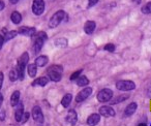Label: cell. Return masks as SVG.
Segmentation results:
<instances>
[{"instance_id":"2e32d148","label":"cell","mask_w":151,"mask_h":126,"mask_svg":"<svg viewBox=\"0 0 151 126\" xmlns=\"http://www.w3.org/2000/svg\"><path fill=\"white\" fill-rule=\"evenodd\" d=\"M23 116H24V107H23V105L20 103L18 105L17 110L15 112V119L17 122H21L22 119H23Z\"/></svg>"},{"instance_id":"e0dca14e","label":"cell","mask_w":151,"mask_h":126,"mask_svg":"<svg viewBox=\"0 0 151 126\" xmlns=\"http://www.w3.org/2000/svg\"><path fill=\"white\" fill-rule=\"evenodd\" d=\"M49 83V79L47 77H40V78H37L33 81L32 83V86H40V87H44L46 86Z\"/></svg>"},{"instance_id":"3957f363","label":"cell","mask_w":151,"mask_h":126,"mask_svg":"<svg viewBox=\"0 0 151 126\" xmlns=\"http://www.w3.org/2000/svg\"><path fill=\"white\" fill-rule=\"evenodd\" d=\"M66 17V14L64 11H57L54 15L52 16V18L50 19L49 22V27L50 28H56L61 22L64 20V18Z\"/></svg>"},{"instance_id":"9a60e30c","label":"cell","mask_w":151,"mask_h":126,"mask_svg":"<svg viewBox=\"0 0 151 126\" xmlns=\"http://www.w3.org/2000/svg\"><path fill=\"white\" fill-rule=\"evenodd\" d=\"M137 107H138V105L136 102H132L126 107L125 111H124V116L126 117H129V116L134 115V113L137 111Z\"/></svg>"},{"instance_id":"7c38bea8","label":"cell","mask_w":151,"mask_h":126,"mask_svg":"<svg viewBox=\"0 0 151 126\" xmlns=\"http://www.w3.org/2000/svg\"><path fill=\"white\" fill-rule=\"evenodd\" d=\"M95 28H96V23L94 21H87L84 25V32L90 35L95 31Z\"/></svg>"},{"instance_id":"52a82bcc","label":"cell","mask_w":151,"mask_h":126,"mask_svg":"<svg viewBox=\"0 0 151 126\" xmlns=\"http://www.w3.org/2000/svg\"><path fill=\"white\" fill-rule=\"evenodd\" d=\"M92 91H93V89L91 88V87L84 88V90L80 91V92L78 93V95L76 96V101H77V102H82V101H84L85 99H87L92 94Z\"/></svg>"},{"instance_id":"ffe728a7","label":"cell","mask_w":151,"mask_h":126,"mask_svg":"<svg viewBox=\"0 0 151 126\" xmlns=\"http://www.w3.org/2000/svg\"><path fill=\"white\" fill-rule=\"evenodd\" d=\"M11 20H12V22H13L14 24H16V25L20 24L22 22L21 14H20L19 11H13V13H12V15H11Z\"/></svg>"},{"instance_id":"d4e9b609","label":"cell","mask_w":151,"mask_h":126,"mask_svg":"<svg viewBox=\"0 0 151 126\" xmlns=\"http://www.w3.org/2000/svg\"><path fill=\"white\" fill-rule=\"evenodd\" d=\"M47 72H59V74H62L63 67L61 65H57V64H54V65H51L50 67L47 69Z\"/></svg>"},{"instance_id":"d6986e66","label":"cell","mask_w":151,"mask_h":126,"mask_svg":"<svg viewBox=\"0 0 151 126\" xmlns=\"http://www.w3.org/2000/svg\"><path fill=\"white\" fill-rule=\"evenodd\" d=\"M27 72L29 77L31 78H34L37 74V66H36L35 63H31V64H28L27 65Z\"/></svg>"},{"instance_id":"603a6c76","label":"cell","mask_w":151,"mask_h":126,"mask_svg":"<svg viewBox=\"0 0 151 126\" xmlns=\"http://www.w3.org/2000/svg\"><path fill=\"white\" fill-rule=\"evenodd\" d=\"M88 84H89V80H88V78H87V77L81 76V77H79V78L77 79V85H78V86L85 87V86H87Z\"/></svg>"},{"instance_id":"60d3db41","label":"cell","mask_w":151,"mask_h":126,"mask_svg":"<svg viewBox=\"0 0 151 126\" xmlns=\"http://www.w3.org/2000/svg\"><path fill=\"white\" fill-rule=\"evenodd\" d=\"M138 126H147V125H146L145 123H141V124H139Z\"/></svg>"},{"instance_id":"d590c367","label":"cell","mask_w":151,"mask_h":126,"mask_svg":"<svg viewBox=\"0 0 151 126\" xmlns=\"http://www.w3.org/2000/svg\"><path fill=\"white\" fill-rule=\"evenodd\" d=\"M4 7H5L4 1H2V0H0V11H3V9H4Z\"/></svg>"},{"instance_id":"4316f807","label":"cell","mask_w":151,"mask_h":126,"mask_svg":"<svg viewBox=\"0 0 151 126\" xmlns=\"http://www.w3.org/2000/svg\"><path fill=\"white\" fill-rule=\"evenodd\" d=\"M141 11H142V13L145 14V15H149V14H151V1L147 2L144 6H142Z\"/></svg>"},{"instance_id":"8fae6325","label":"cell","mask_w":151,"mask_h":126,"mask_svg":"<svg viewBox=\"0 0 151 126\" xmlns=\"http://www.w3.org/2000/svg\"><path fill=\"white\" fill-rule=\"evenodd\" d=\"M67 123H69L70 125H75L78 121V115H77V112L75 110H70V111L67 113V116L65 118Z\"/></svg>"},{"instance_id":"5b68a950","label":"cell","mask_w":151,"mask_h":126,"mask_svg":"<svg viewBox=\"0 0 151 126\" xmlns=\"http://www.w3.org/2000/svg\"><path fill=\"white\" fill-rule=\"evenodd\" d=\"M112 97H113V91L111 89L105 88L97 93V100L101 101V102L110 101L112 99Z\"/></svg>"},{"instance_id":"f35d334b","label":"cell","mask_w":151,"mask_h":126,"mask_svg":"<svg viewBox=\"0 0 151 126\" xmlns=\"http://www.w3.org/2000/svg\"><path fill=\"white\" fill-rule=\"evenodd\" d=\"M18 1H19V0H9V2L13 3V4H16V3H18Z\"/></svg>"},{"instance_id":"7402d4cb","label":"cell","mask_w":151,"mask_h":126,"mask_svg":"<svg viewBox=\"0 0 151 126\" xmlns=\"http://www.w3.org/2000/svg\"><path fill=\"white\" fill-rule=\"evenodd\" d=\"M71 100H73V95L70 93H67L63 96L62 100H61V105H62L63 107H67L69 105H70Z\"/></svg>"},{"instance_id":"8d00e7d4","label":"cell","mask_w":151,"mask_h":126,"mask_svg":"<svg viewBox=\"0 0 151 126\" xmlns=\"http://www.w3.org/2000/svg\"><path fill=\"white\" fill-rule=\"evenodd\" d=\"M4 119H5V112L4 111L0 112V120H1V121H3Z\"/></svg>"},{"instance_id":"d6a6232c","label":"cell","mask_w":151,"mask_h":126,"mask_svg":"<svg viewBox=\"0 0 151 126\" xmlns=\"http://www.w3.org/2000/svg\"><path fill=\"white\" fill-rule=\"evenodd\" d=\"M29 115L30 114L29 113H24V116H23V119H22V123H26V121H28V119H29Z\"/></svg>"},{"instance_id":"ba28073f","label":"cell","mask_w":151,"mask_h":126,"mask_svg":"<svg viewBox=\"0 0 151 126\" xmlns=\"http://www.w3.org/2000/svg\"><path fill=\"white\" fill-rule=\"evenodd\" d=\"M36 33V29L34 27H28V26H22L18 29V34L25 36H33Z\"/></svg>"},{"instance_id":"cb8c5ba5","label":"cell","mask_w":151,"mask_h":126,"mask_svg":"<svg viewBox=\"0 0 151 126\" xmlns=\"http://www.w3.org/2000/svg\"><path fill=\"white\" fill-rule=\"evenodd\" d=\"M17 35H18L17 30H11V31H7L6 33H5V35H3V36H4L5 42H9V40H12L13 38H15Z\"/></svg>"},{"instance_id":"9c48e42d","label":"cell","mask_w":151,"mask_h":126,"mask_svg":"<svg viewBox=\"0 0 151 126\" xmlns=\"http://www.w3.org/2000/svg\"><path fill=\"white\" fill-rule=\"evenodd\" d=\"M32 118L34 119V121H36L37 123H42L44 122V115H42V109L37 105L32 109Z\"/></svg>"},{"instance_id":"8992f818","label":"cell","mask_w":151,"mask_h":126,"mask_svg":"<svg viewBox=\"0 0 151 126\" xmlns=\"http://www.w3.org/2000/svg\"><path fill=\"white\" fill-rule=\"evenodd\" d=\"M45 11L44 0H33L32 2V13L35 16H40Z\"/></svg>"},{"instance_id":"836d02e7","label":"cell","mask_w":151,"mask_h":126,"mask_svg":"<svg viewBox=\"0 0 151 126\" xmlns=\"http://www.w3.org/2000/svg\"><path fill=\"white\" fill-rule=\"evenodd\" d=\"M3 81H4V74H3V72H0V90L3 86Z\"/></svg>"},{"instance_id":"f546056e","label":"cell","mask_w":151,"mask_h":126,"mask_svg":"<svg viewBox=\"0 0 151 126\" xmlns=\"http://www.w3.org/2000/svg\"><path fill=\"white\" fill-rule=\"evenodd\" d=\"M82 72H83V70L80 69V70H77V72H73V74L70 76V78H69V79H70V81H75L76 79H78L79 77H80V74H82Z\"/></svg>"},{"instance_id":"ac0fdd59","label":"cell","mask_w":151,"mask_h":126,"mask_svg":"<svg viewBox=\"0 0 151 126\" xmlns=\"http://www.w3.org/2000/svg\"><path fill=\"white\" fill-rule=\"evenodd\" d=\"M47 74H48V79L53 82H59L61 80V77H62V74L55 72H47Z\"/></svg>"},{"instance_id":"ab89813d","label":"cell","mask_w":151,"mask_h":126,"mask_svg":"<svg viewBox=\"0 0 151 126\" xmlns=\"http://www.w3.org/2000/svg\"><path fill=\"white\" fill-rule=\"evenodd\" d=\"M134 1L136 3H138V4H140V3H141V0H134Z\"/></svg>"},{"instance_id":"74e56055","label":"cell","mask_w":151,"mask_h":126,"mask_svg":"<svg viewBox=\"0 0 151 126\" xmlns=\"http://www.w3.org/2000/svg\"><path fill=\"white\" fill-rule=\"evenodd\" d=\"M3 103V95L0 93V107H1V105H2Z\"/></svg>"},{"instance_id":"4fadbf2b","label":"cell","mask_w":151,"mask_h":126,"mask_svg":"<svg viewBox=\"0 0 151 126\" xmlns=\"http://www.w3.org/2000/svg\"><path fill=\"white\" fill-rule=\"evenodd\" d=\"M101 121V115L99 114H92L88 117L87 119V123L89 126H95L99 124V122Z\"/></svg>"},{"instance_id":"4dcf8cb0","label":"cell","mask_w":151,"mask_h":126,"mask_svg":"<svg viewBox=\"0 0 151 126\" xmlns=\"http://www.w3.org/2000/svg\"><path fill=\"white\" fill-rule=\"evenodd\" d=\"M104 50L107 51V52H114V51H115V46H114L113 44H108L105 46Z\"/></svg>"},{"instance_id":"f1b7e54d","label":"cell","mask_w":151,"mask_h":126,"mask_svg":"<svg viewBox=\"0 0 151 126\" xmlns=\"http://www.w3.org/2000/svg\"><path fill=\"white\" fill-rule=\"evenodd\" d=\"M127 98H128V95H120V96H118V98L116 99V100L112 101V103H119V102H121V101L126 100Z\"/></svg>"},{"instance_id":"83f0119b","label":"cell","mask_w":151,"mask_h":126,"mask_svg":"<svg viewBox=\"0 0 151 126\" xmlns=\"http://www.w3.org/2000/svg\"><path fill=\"white\" fill-rule=\"evenodd\" d=\"M9 77V80H11L12 82H16V81L18 80V74H17V72H16V70H11Z\"/></svg>"},{"instance_id":"7a4b0ae2","label":"cell","mask_w":151,"mask_h":126,"mask_svg":"<svg viewBox=\"0 0 151 126\" xmlns=\"http://www.w3.org/2000/svg\"><path fill=\"white\" fill-rule=\"evenodd\" d=\"M32 39H33V53L34 54H38L42 51L45 42L48 39V36H47L46 32L40 31V32H36L32 36Z\"/></svg>"},{"instance_id":"30bf717a","label":"cell","mask_w":151,"mask_h":126,"mask_svg":"<svg viewBox=\"0 0 151 126\" xmlns=\"http://www.w3.org/2000/svg\"><path fill=\"white\" fill-rule=\"evenodd\" d=\"M99 115L105 116V117H114L115 111L113 110V107H109V105H104L99 109Z\"/></svg>"},{"instance_id":"484cf974","label":"cell","mask_w":151,"mask_h":126,"mask_svg":"<svg viewBox=\"0 0 151 126\" xmlns=\"http://www.w3.org/2000/svg\"><path fill=\"white\" fill-rule=\"evenodd\" d=\"M55 44L59 48H65L67 46V39L66 38H59L55 42Z\"/></svg>"},{"instance_id":"6da1fadb","label":"cell","mask_w":151,"mask_h":126,"mask_svg":"<svg viewBox=\"0 0 151 126\" xmlns=\"http://www.w3.org/2000/svg\"><path fill=\"white\" fill-rule=\"evenodd\" d=\"M28 61H29V54H28L27 52H24L23 54L19 57V59H18L16 72H17L18 79H19V80H24V77H25V68H26V65H28Z\"/></svg>"},{"instance_id":"277c9868","label":"cell","mask_w":151,"mask_h":126,"mask_svg":"<svg viewBox=\"0 0 151 126\" xmlns=\"http://www.w3.org/2000/svg\"><path fill=\"white\" fill-rule=\"evenodd\" d=\"M116 88L120 91H132L136 88V84L130 80H122L116 83Z\"/></svg>"},{"instance_id":"44dd1931","label":"cell","mask_w":151,"mask_h":126,"mask_svg":"<svg viewBox=\"0 0 151 126\" xmlns=\"http://www.w3.org/2000/svg\"><path fill=\"white\" fill-rule=\"evenodd\" d=\"M19 100H20V92L19 91H15L11 96L12 107H17L19 105Z\"/></svg>"},{"instance_id":"1f68e13d","label":"cell","mask_w":151,"mask_h":126,"mask_svg":"<svg viewBox=\"0 0 151 126\" xmlns=\"http://www.w3.org/2000/svg\"><path fill=\"white\" fill-rule=\"evenodd\" d=\"M97 2H99V0H88V9L94 6L95 4H97Z\"/></svg>"},{"instance_id":"e575fe53","label":"cell","mask_w":151,"mask_h":126,"mask_svg":"<svg viewBox=\"0 0 151 126\" xmlns=\"http://www.w3.org/2000/svg\"><path fill=\"white\" fill-rule=\"evenodd\" d=\"M5 40H4V36L2 35V34H0V50L2 49L3 44H4Z\"/></svg>"},{"instance_id":"5bb4252c","label":"cell","mask_w":151,"mask_h":126,"mask_svg":"<svg viewBox=\"0 0 151 126\" xmlns=\"http://www.w3.org/2000/svg\"><path fill=\"white\" fill-rule=\"evenodd\" d=\"M49 62V58L46 55H42V56H38L35 60V64L37 67H44L48 64Z\"/></svg>"}]
</instances>
